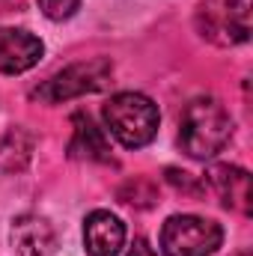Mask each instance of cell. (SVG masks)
I'll return each mask as SVG.
<instances>
[{
    "instance_id": "6da1fadb",
    "label": "cell",
    "mask_w": 253,
    "mask_h": 256,
    "mask_svg": "<svg viewBox=\"0 0 253 256\" xmlns=\"http://www.w3.org/2000/svg\"><path fill=\"white\" fill-rule=\"evenodd\" d=\"M230 137H232V116L218 98L200 96L185 104L179 120V146L185 155L206 161L218 155L230 143Z\"/></svg>"
},
{
    "instance_id": "7a4b0ae2",
    "label": "cell",
    "mask_w": 253,
    "mask_h": 256,
    "mask_svg": "<svg viewBox=\"0 0 253 256\" xmlns=\"http://www.w3.org/2000/svg\"><path fill=\"white\" fill-rule=\"evenodd\" d=\"M104 128L126 146V149H140L155 140L158 134V104L143 96V92H116L102 110Z\"/></svg>"
},
{
    "instance_id": "3957f363",
    "label": "cell",
    "mask_w": 253,
    "mask_h": 256,
    "mask_svg": "<svg viewBox=\"0 0 253 256\" xmlns=\"http://www.w3.org/2000/svg\"><path fill=\"white\" fill-rule=\"evenodd\" d=\"M194 24L196 33L218 48L244 45L250 39V0H200Z\"/></svg>"
},
{
    "instance_id": "277c9868",
    "label": "cell",
    "mask_w": 253,
    "mask_h": 256,
    "mask_svg": "<svg viewBox=\"0 0 253 256\" xmlns=\"http://www.w3.org/2000/svg\"><path fill=\"white\" fill-rule=\"evenodd\" d=\"M158 244L164 256H212L224 244V226L200 214H173L164 220Z\"/></svg>"
},
{
    "instance_id": "5b68a950",
    "label": "cell",
    "mask_w": 253,
    "mask_h": 256,
    "mask_svg": "<svg viewBox=\"0 0 253 256\" xmlns=\"http://www.w3.org/2000/svg\"><path fill=\"white\" fill-rule=\"evenodd\" d=\"M110 74H114V63L108 57H92L86 63H72L66 66L63 72H57L54 78H48L42 86H36L33 98L45 102V104H60V102L102 90L110 80Z\"/></svg>"
},
{
    "instance_id": "8992f818",
    "label": "cell",
    "mask_w": 253,
    "mask_h": 256,
    "mask_svg": "<svg viewBox=\"0 0 253 256\" xmlns=\"http://www.w3.org/2000/svg\"><path fill=\"white\" fill-rule=\"evenodd\" d=\"M45 45L39 36L18 30V27H0V74H21L42 60Z\"/></svg>"
},
{
    "instance_id": "52a82bcc",
    "label": "cell",
    "mask_w": 253,
    "mask_h": 256,
    "mask_svg": "<svg viewBox=\"0 0 253 256\" xmlns=\"http://www.w3.org/2000/svg\"><path fill=\"white\" fill-rule=\"evenodd\" d=\"M122 248H126V224L104 208L90 212L84 220V250H86V256H120Z\"/></svg>"
},
{
    "instance_id": "ba28073f",
    "label": "cell",
    "mask_w": 253,
    "mask_h": 256,
    "mask_svg": "<svg viewBox=\"0 0 253 256\" xmlns=\"http://www.w3.org/2000/svg\"><path fill=\"white\" fill-rule=\"evenodd\" d=\"M206 182L212 185V191L218 194V200L242 214L253 212V200H250V173L244 167L236 164H214L206 173Z\"/></svg>"
},
{
    "instance_id": "9c48e42d",
    "label": "cell",
    "mask_w": 253,
    "mask_h": 256,
    "mask_svg": "<svg viewBox=\"0 0 253 256\" xmlns=\"http://www.w3.org/2000/svg\"><path fill=\"white\" fill-rule=\"evenodd\" d=\"M12 248L18 256H54L57 232L39 214H21L12 220Z\"/></svg>"
},
{
    "instance_id": "30bf717a",
    "label": "cell",
    "mask_w": 253,
    "mask_h": 256,
    "mask_svg": "<svg viewBox=\"0 0 253 256\" xmlns=\"http://www.w3.org/2000/svg\"><path fill=\"white\" fill-rule=\"evenodd\" d=\"M68 155L80 161H110V143L104 128L92 122L86 114L72 116V140H68Z\"/></svg>"
},
{
    "instance_id": "8fae6325",
    "label": "cell",
    "mask_w": 253,
    "mask_h": 256,
    "mask_svg": "<svg viewBox=\"0 0 253 256\" xmlns=\"http://www.w3.org/2000/svg\"><path fill=\"white\" fill-rule=\"evenodd\" d=\"M33 146H36V137L27 128L12 126L6 131V137L0 140V170L21 173L30 164V158H33Z\"/></svg>"
},
{
    "instance_id": "7c38bea8",
    "label": "cell",
    "mask_w": 253,
    "mask_h": 256,
    "mask_svg": "<svg viewBox=\"0 0 253 256\" xmlns=\"http://www.w3.org/2000/svg\"><path fill=\"white\" fill-rule=\"evenodd\" d=\"M36 3H39L42 15L51 18V21H66V18H72V15L78 12V6H80V0H36Z\"/></svg>"
},
{
    "instance_id": "4fadbf2b",
    "label": "cell",
    "mask_w": 253,
    "mask_h": 256,
    "mask_svg": "<svg viewBox=\"0 0 253 256\" xmlns=\"http://www.w3.org/2000/svg\"><path fill=\"white\" fill-rule=\"evenodd\" d=\"M126 256H158V254H155V248H152L146 238H134Z\"/></svg>"
}]
</instances>
